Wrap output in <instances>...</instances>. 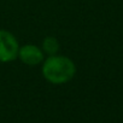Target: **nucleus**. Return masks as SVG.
Here are the masks:
<instances>
[{
	"mask_svg": "<svg viewBox=\"0 0 123 123\" xmlns=\"http://www.w3.org/2000/svg\"><path fill=\"white\" fill-rule=\"evenodd\" d=\"M18 58L22 63H24L28 67H35L42 63L45 59L43 51L37 47L34 43H27L23 46H19L18 49Z\"/></svg>",
	"mask_w": 123,
	"mask_h": 123,
	"instance_id": "nucleus-3",
	"label": "nucleus"
},
{
	"mask_svg": "<svg viewBox=\"0 0 123 123\" xmlns=\"http://www.w3.org/2000/svg\"><path fill=\"white\" fill-rule=\"evenodd\" d=\"M41 49L43 51V53H46L48 55L57 54V52L59 49V42H58V40L54 36H47L42 41Z\"/></svg>",
	"mask_w": 123,
	"mask_h": 123,
	"instance_id": "nucleus-4",
	"label": "nucleus"
},
{
	"mask_svg": "<svg viewBox=\"0 0 123 123\" xmlns=\"http://www.w3.org/2000/svg\"><path fill=\"white\" fill-rule=\"evenodd\" d=\"M19 42L9 30L0 29V63H10L18 58Z\"/></svg>",
	"mask_w": 123,
	"mask_h": 123,
	"instance_id": "nucleus-2",
	"label": "nucleus"
},
{
	"mask_svg": "<svg viewBox=\"0 0 123 123\" xmlns=\"http://www.w3.org/2000/svg\"><path fill=\"white\" fill-rule=\"evenodd\" d=\"M43 79L52 85H64L76 75V64L69 57L62 54L48 55L42 62Z\"/></svg>",
	"mask_w": 123,
	"mask_h": 123,
	"instance_id": "nucleus-1",
	"label": "nucleus"
}]
</instances>
